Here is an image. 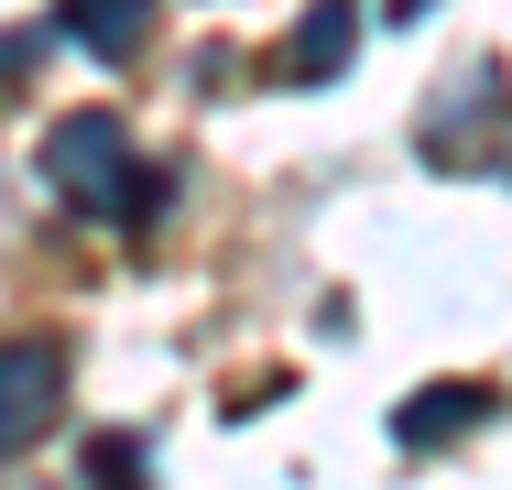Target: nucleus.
I'll return each mask as SVG.
<instances>
[{"label": "nucleus", "instance_id": "1", "mask_svg": "<svg viewBox=\"0 0 512 490\" xmlns=\"http://www.w3.org/2000/svg\"><path fill=\"white\" fill-rule=\"evenodd\" d=\"M44 175H55L66 196H88V207H131V186H120V175H131V153H120V131H109V120H66V131H55V153H44Z\"/></svg>", "mask_w": 512, "mask_h": 490}, {"label": "nucleus", "instance_id": "2", "mask_svg": "<svg viewBox=\"0 0 512 490\" xmlns=\"http://www.w3.org/2000/svg\"><path fill=\"white\" fill-rule=\"evenodd\" d=\"M44 382H55V349H0V447H22V436H33Z\"/></svg>", "mask_w": 512, "mask_h": 490}, {"label": "nucleus", "instance_id": "3", "mask_svg": "<svg viewBox=\"0 0 512 490\" xmlns=\"http://www.w3.org/2000/svg\"><path fill=\"white\" fill-rule=\"evenodd\" d=\"M153 22V0H66V33H88V55H131Z\"/></svg>", "mask_w": 512, "mask_h": 490}]
</instances>
